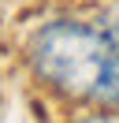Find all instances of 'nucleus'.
I'll return each instance as SVG.
<instances>
[{
  "label": "nucleus",
  "instance_id": "obj_1",
  "mask_svg": "<svg viewBox=\"0 0 119 123\" xmlns=\"http://www.w3.org/2000/svg\"><path fill=\"white\" fill-rule=\"evenodd\" d=\"M104 63H108V34L93 23L60 19L37 30V37L30 41L34 75L63 97H93Z\"/></svg>",
  "mask_w": 119,
  "mask_h": 123
},
{
  "label": "nucleus",
  "instance_id": "obj_2",
  "mask_svg": "<svg viewBox=\"0 0 119 123\" xmlns=\"http://www.w3.org/2000/svg\"><path fill=\"white\" fill-rule=\"evenodd\" d=\"M74 123H115L108 112H93V116H82V119H74Z\"/></svg>",
  "mask_w": 119,
  "mask_h": 123
}]
</instances>
